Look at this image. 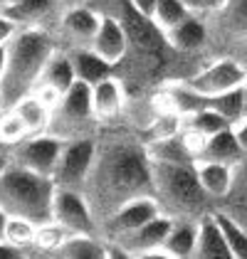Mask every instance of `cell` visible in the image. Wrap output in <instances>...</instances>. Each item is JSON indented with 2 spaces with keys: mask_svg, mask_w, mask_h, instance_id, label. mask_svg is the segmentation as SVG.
<instances>
[{
  "mask_svg": "<svg viewBox=\"0 0 247 259\" xmlns=\"http://www.w3.org/2000/svg\"><path fill=\"white\" fill-rule=\"evenodd\" d=\"M84 195L99 225L124 202L139 195H153L151 160L144 139H134L131 134H111L104 143L97 139V160L84 185Z\"/></svg>",
  "mask_w": 247,
  "mask_h": 259,
  "instance_id": "cell-1",
  "label": "cell"
},
{
  "mask_svg": "<svg viewBox=\"0 0 247 259\" xmlns=\"http://www.w3.org/2000/svg\"><path fill=\"white\" fill-rule=\"evenodd\" d=\"M57 40L52 30L22 25L18 35L5 45L8 60H5V74L0 79V101L3 109H10L22 97H27L42 77V69L55 52Z\"/></svg>",
  "mask_w": 247,
  "mask_h": 259,
  "instance_id": "cell-2",
  "label": "cell"
},
{
  "mask_svg": "<svg viewBox=\"0 0 247 259\" xmlns=\"http://www.w3.org/2000/svg\"><path fill=\"white\" fill-rule=\"evenodd\" d=\"M153 195L173 220H198L208 212V195L198 183L195 163H153Z\"/></svg>",
  "mask_w": 247,
  "mask_h": 259,
  "instance_id": "cell-3",
  "label": "cell"
},
{
  "mask_svg": "<svg viewBox=\"0 0 247 259\" xmlns=\"http://www.w3.org/2000/svg\"><path fill=\"white\" fill-rule=\"evenodd\" d=\"M55 180L37 176L15 163L0 176V207L13 218H27L35 225L52 220L55 202Z\"/></svg>",
  "mask_w": 247,
  "mask_h": 259,
  "instance_id": "cell-4",
  "label": "cell"
},
{
  "mask_svg": "<svg viewBox=\"0 0 247 259\" xmlns=\"http://www.w3.org/2000/svg\"><path fill=\"white\" fill-rule=\"evenodd\" d=\"M99 126L102 123L97 121L94 106H92V87L84 81H77L60 99V104L52 109L47 134H52L62 141H74L97 136Z\"/></svg>",
  "mask_w": 247,
  "mask_h": 259,
  "instance_id": "cell-5",
  "label": "cell"
},
{
  "mask_svg": "<svg viewBox=\"0 0 247 259\" xmlns=\"http://www.w3.org/2000/svg\"><path fill=\"white\" fill-rule=\"evenodd\" d=\"M205 22L210 30V60L232 57L247 67V0H230L218 15Z\"/></svg>",
  "mask_w": 247,
  "mask_h": 259,
  "instance_id": "cell-6",
  "label": "cell"
},
{
  "mask_svg": "<svg viewBox=\"0 0 247 259\" xmlns=\"http://www.w3.org/2000/svg\"><path fill=\"white\" fill-rule=\"evenodd\" d=\"M173 222L176 220L171 215L161 212L158 218L146 222L144 227L124 235L116 242H109V254L111 257H144V259L166 257L163 244L168 232H171V227H173Z\"/></svg>",
  "mask_w": 247,
  "mask_h": 259,
  "instance_id": "cell-7",
  "label": "cell"
},
{
  "mask_svg": "<svg viewBox=\"0 0 247 259\" xmlns=\"http://www.w3.org/2000/svg\"><path fill=\"white\" fill-rule=\"evenodd\" d=\"M97 160V136H87V139L64 141L60 163L55 170V185L57 188H69V190H82L92 176Z\"/></svg>",
  "mask_w": 247,
  "mask_h": 259,
  "instance_id": "cell-8",
  "label": "cell"
},
{
  "mask_svg": "<svg viewBox=\"0 0 247 259\" xmlns=\"http://www.w3.org/2000/svg\"><path fill=\"white\" fill-rule=\"evenodd\" d=\"M245 79H247V67L242 62L232 60V57H213L200 69H195L185 79V84L193 87L198 94L210 99V97H218V94H225L230 89L242 87Z\"/></svg>",
  "mask_w": 247,
  "mask_h": 259,
  "instance_id": "cell-9",
  "label": "cell"
},
{
  "mask_svg": "<svg viewBox=\"0 0 247 259\" xmlns=\"http://www.w3.org/2000/svg\"><path fill=\"white\" fill-rule=\"evenodd\" d=\"M104 15H99L94 8L89 5H74V8H67L62 13L60 22L55 25L52 35L57 40V47L72 52V50H87L92 47V42L99 32V25H102Z\"/></svg>",
  "mask_w": 247,
  "mask_h": 259,
  "instance_id": "cell-10",
  "label": "cell"
},
{
  "mask_svg": "<svg viewBox=\"0 0 247 259\" xmlns=\"http://www.w3.org/2000/svg\"><path fill=\"white\" fill-rule=\"evenodd\" d=\"M62 148H64V141L52 136V134L27 136L22 143H18L10 151V163H15L20 168H27V170H32L37 176H45V178H55Z\"/></svg>",
  "mask_w": 247,
  "mask_h": 259,
  "instance_id": "cell-11",
  "label": "cell"
},
{
  "mask_svg": "<svg viewBox=\"0 0 247 259\" xmlns=\"http://www.w3.org/2000/svg\"><path fill=\"white\" fill-rule=\"evenodd\" d=\"M52 220L72 235H99V220L82 190L57 188L52 202Z\"/></svg>",
  "mask_w": 247,
  "mask_h": 259,
  "instance_id": "cell-12",
  "label": "cell"
},
{
  "mask_svg": "<svg viewBox=\"0 0 247 259\" xmlns=\"http://www.w3.org/2000/svg\"><path fill=\"white\" fill-rule=\"evenodd\" d=\"M163 210H161V202L156 200V195H139V198L124 202L116 212H111L109 218L99 225V235L106 242H116L119 237L144 227L146 222H151L153 218H158Z\"/></svg>",
  "mask_w": 247,
  "mask_h": 259,
  "instance_id": "cell-13",
  "label": "cell"
},
{
  "mask_svg": "<svg viewBox=\"0 0 247 259\" xmlns=\"http://www.w3.org/2000/svg\"><path fill=\"white\" fill-rule=\"evenodd\" d=\"M77 72H74V64H72V57L67 50L62 47H55V52L50 55V60L42 69V77L37 81V87L30 92L35 97H40L50 109H55L60 99L77 84Z\"/></svg>",
  "mask_w": 247,
  "mask_h": 259,
  "instance_id": "cell-14",
  "label": "cell"
},
{
  "mask_svg": "<svg viewBox=\"0 0 247 259\" xmlns=\"http://www.w3.org/2000/svg\"><path fill=\"white\" fill-rule=\"evenodd\" d=\"M166 42L171 47L173 55L178 57H198V55H208L210 47V30L208 22L198 15H190L188 20H183L181 25H176L173 30L163 32ZM210 60V55H208Z\"/></svg>",
  "mask_w": 247,
  "mask_h": 259,
  "instance_id": "cell-15",
  "label": "cell"
},
{
  "mask_svg": "<svg viewBox=\"0 0 247 259\" xmlns=\"http://www.w3.org/2000/svg\"><path fill=\"white\" fill-rule=\"evenodd\" d=\"M92 106H94V116L102 126L116 123L126 114V106H129L126 84L116 74L94 84L92 87Z\"/></svg>",
  "mask_w": 247,
  "mask_h": 259,
  "instance_id": "cell-16",
  "label": "cell"
},
{
  "mask_svg": "<svg viewBox=\"0 0 247 259\" xmlns=\"http://www.w3.org/2000/svg\"><path fill=\"white\" fill-rule=\"evenodd\" d=\"M92 50L116 69L124 62V57L129 55V32H126L124 22L116 18H104L99 25V32L92 42Z\"/></svg>",
  "mask_w": 247,
  "mask_h": 259,
  "instance_id": "cell-17",
  "label": "cell"
},
{
  "mask_svg": "<svg viewBox=\"0 0 247 259\" xmlns=\"http://www.w3.org/2000/svg\"><path fill=\"white\" fill-rule=\"evenodd\" d=\"M195 173L198 183L205 190L210 200H227L235 180H237V168L225 165V163H213V160H195Z\"/></svg>",
  "mask_w": 247,
  "mask_h": 259,
  "instance_id": "cell-18",
  "label": "cell"
},
{
  "mask_svg": "<svg viewBox=\"0 0 247 259\" xmlns=\"http://www.w3.org/2000/svg\"><path fill=\"white\" fill-rule=\"evenodd\" d=\"M8 13L20 25L55 30V25L60 22L62 13H64V5H62V0H22L20 5L8 8Z\"/></svg>",
  "mask_w": 247,
  "mask_h": 259,
  "instance_id": "cell-19",
  "label": "cell"
},
{
  "mask_svg": "<svg viewBox=\"0 0 247 259\" xmlns=\"http://www.w3.org/2000/svg\"><path fill=\"white\" fill-rule=\"evenodd\" d=\"M195 259H232L225 235L215 220V212L208 210L198 218V244H195Z\"/></svg>",
  "mask_w": 247,
  "mask_h": 259,
  "instance_id": "cell-20",
  "label": "cell"
},
{
  "mask_svg": "<svg viewBox=\"0 0 247 259\" xmlns=\"http://www.w3.org/2000/svg\"><path fill=\"white\" fill-rule=\"evenodd\" d=\"M245 158H247L245 151H242L240 141H237L232 126H230V128L218 131V134H213L208 139L205 151H203V156L198 160H213V163H225V165H235L237 168Z\"/></svg>",
  "mask_w": 247,
  "mask_h": 259,
  "instance_id": "cell-21",
  "label": "cell"
},
{
  "mask_svg": "<svg viewBox=\"0 0 247 259\" xmlns=\"http://www.w3.org/2000/svg\"><path fill=\"white\" fill-rule=\"evenodd\" d=\"M195 244H198V220H176L166 237L163 252L168 259H193Z\"/></svg>",
  "mask_w": 247,
  "mask_h": 259,
  "instance_id": "cell-22",
  "label": "cell"
},
{
  "mask_svg": "<svg viewBox=\"0 0 247 259\" xmlns=\"http://www.w3.org/2000/svg\"><path fill=\"white\" fill-rule=\"evenodd\" d=\"M69 57H72V64H74L77 79L89 84V87H94V84H99L102 79L114 74V67L109 62H104L92 47H87V50H72Z\"/></svg>",
  "mask_w": 247,
  "mask_h": 259,
  "instance_id": "cell-23",
  "label": "cell"
},
{
  "mask_svg": "<svg viewBox=\"0 0 247 259\" xmlns=\"http://www.w3.org/2000/svg\"><path fill=\"white\" fill-rule=\"evenodd\" d=\"M57 257L67 259H106L109 254V242L102 235H69L62 244Z\"/></svg>",
  "mask_w": 247,
  "mask_h": 259,
  "instance_id": "cell-24",
  "label": "cell"
},
{
  "mask_svg": "<svg viewBox=\"0 0 247 259\" xmlns=\"http://www.w3.org/2000/svg\"><path fill=\"white\" fill-rule=\"evenodd\" d=\"M10 109H15V111H18V116L25 121V126H27L30 136L47 134V128H50V119H52V109H50L40 97L27 94V97H22L18 104H13Z\"/></svg>",
  "mask_w": 247,
  "mask_h": 259,
  "instance_id": "cell-25",
  "label": "cell"
},
{
  "mask_svg": "<svg viewBox=\"0 0 247 259\" xmlns=\"http://www.w3.org/2000/svg\"><path fill=\"white\" fill-rule=\"evenodd\" d=\"M144 143L148 160H153V163H195V158L188 153L183 139H181V131L176 136L144 141Z\"/></svg>",
  "mask_w": 247,
  "mask_h": 259,
  "instance_id": "cell-26",
  "label": "cell"
},
{
  "mask_svg": "<svg viewBox=\"0 0 247 259\" xmlns=\"http://www.w3.org/2000/svg\"><path fill=\"white\" fill-rule=\"evenodd\" d=\"M72 232L67 227H62L60 222L50 220V222H42L37 225V232H35V242H32V249H30V257H57L62 249V244L67 242Z\"/></svg>",
  "mask_w": 247,
  "mask_h": 259,
  "instance_id": "cell-27",
  "label": "cell"
},
{
  "mask_svg": "<svg viewBox=\"0 0 247 259\" xmlns=\"http://www.w3.org/2000/svg\"><path fill=\"white\" fill-rule=\"evenodd\" d=\"M215 212V220L225 235V242L230 247V257L232 259H247V227L235 218L230 215L227 210H213Z\"/></svg>",
  "mask_w": 247,
  "mask_h": 259,
  "instance_id": "cell-28",
  "label": "cell"
},
{
  "mask_svg": "<svg viewBox=\"0 0 247 259\" xmlns=\"http://www.w3.org/2000/svg\"><path fill=\"white\" fill-rule=\"evenodd\" d=\"M193 13L188 10L185 0H158L153 13H151V22L161 30V32H168L173 30L176 25H181L183 20H188Z\"/></svg>",
  "mask_w": 247,
  "mask_h": 259,
  "instance_id": "cell-29",
  "label": "cell"
},
{
  "mask_svg": "<svg viewBox=\"0 0 247 259\" xmlns=\"http://www.w3.org/2000/svg\"><path fill=\"white\" fill-rule=\"evenodd\" d=\"M35 232H37V225H35L32 220L8 215L5 242H10V244H15L18 249H22L25 257H30V249H32V242H35Z\"/></svg>",
  "mask_w": 247,
  "mask_h": 259,
  "instance_id": "cell-30",
  "label": "cell"
},
{
  "mask_svg": "<svg viewBox=\"0 0 247 259\" xmlns=\"http://www.w3.org/2000/svg\"><path fill=\"white\" fill-rule=\"evenodd\" d=\"M208 106L215 109L220 116H225L230 121V126H235L237 121L245 116V99H242V87L237 89H230L225 94H218V97H210Z\"/></svg>",
  "mask_w": 247,
  "mask_h": 259,
  "instance_id": "cell-31",
  "label": "cell"
},
{
  "mask_svg": "<svg viewBox=\"0 0 247 259\" xmlns=\"http://www.w3.org/2000/svg\"><path fill=\"white\" fill-rule=\"evenodd\" d=\"M183 123L193 126V128H198L200 134H205L208 139H210L213 134H218V131L230 128V121H227L225 116H220V114H218L215 109H210V106H203V109H198V111H193V114L183 116Z\"/></svg>",
  "mask_w": 247,
  "mask_h": 259,
  "instance_id": "cell-32",
  "label": "cell"
},
{
  "mask_svg": "<svg viewBox=\"0 0 247 259\" xmlns=\"http://www.w3.org/2000/svg\"><path fill=\"white\" fill-rule=\"evenodd\" d=\"M27 136H30V131H27L25 121L18 116V111L15 109H3V114H0V139H3V143L13 151Z\"/></svg>",
  "mask_w": 247,
  "mask_h": 259,
  "instance_id": "cell-33",
  "label": "cell"
},
{
  "mask_svg": "<svg viewBox=\"0 0 247 259\" xmlns=\"http://www.w3.org/2000/svg\"><path fill=\"white\" fill-rule=\"evenodd\" d=\"M181 139H183L185 148H188V153H190V156H193L195 160L203 156V151H205V143H208V136H205V134H200L198 128H193V126L183 123V128H181Z\"/></svg>",
  "mask_w": 247,
  "mask_h": 259,
  "instance_id": "cell-34",
  "label": "cell"
},
{
  "mask_svg": "<svg viewBox=\"0 0 247 259\" xmlns=\"http://www.w3.org/2000/svg\"><path fill=\"white\" fill-rule=\"evenodd\" d=\"M230 0H185V5H188V10L193 13V15H198V18H213V15H218L223 8H225Z\"/></svg>",
  "mask_w": 247,
  "mask_h": 259,
  "instance_id": "cell-35",
  "label": "cell"
},
{
  "mask_svg": "<svg viewBox=\"0 0 247 259\" xmlns=\"http://www.w3.org/2000/svg\"><path fill=\"white\" fill-rule=\"evenodd\" d=\"M20 27H22L20 22L15 20L8 10H3V13H0V45H8V42L18 35Z\"/></svg>",
  "mask_w": 247,
  "mask_h": 259,
  "instance_id": "cell-36",
  "label": "cell"
},
{
  "mask_svg": "<svg viewBox=\"0 0 247 259\" xmlns=\"http://www.w3.org/2000/svg\"><path fill=\"white\" fill-rule=\"evenodd\" d=\"M232 131H235V136H237V141H240V146H242V151H245V156H247V116H242V119L237 121L232 126Z\"/></svg>",
  "mask_w": 247,
  "mask_h": 259,
  "instance_id": "cell-37",
  "label": "cell"
},
{
  "mask_svg": "<svg viewBox=\"0 0 247 259\" xmlns=\"http://www.w3.org/2000/svg\"><path fill=\"white\" fill-rule=\"evenodd\" d=\"M156 3H158V0H131L134 10H139V13H141V15H146V18H151V13H153Z\"/></svg>",
  "mask_w": 247,
  "mask_h": 259,
  "instance_id": "cell-38",
  "label": "cell"
},
{
  "mask_svg": "<svg viewBox=\"0 0 247 259\" xmlns=\"http://www.w3.org/2000/svg\"><path fill=\"white\" fill-rule=\"evenodd\" d=\"M8 257H25L22 254V249H18L15 244H10V242H0V259H8Z\"/></svg>",
  "mask_w": 247,
  "mask_h": 259,
  "instance_id": "cell-39",
  "label": "cell"
},
{
  "mask_svg": "<svg viewBox=\"0 0 247 259\" xmlns=\"http://www.w3.org/2000/svg\"><path fill=\"white\" fill-rule=\"evenodd\" d=\"M5 227H8V212L0 207V242L5 239Z\"/></svg>",
  "mask_w": 247,
  "mask_h": 259,
  "instance_id": "cell-40",
  "label": "cell"
},
{
  "mask_svg": "<svg viewBox=\"0 0 247 259\" xmlns=\"http://www.w3.org/2000/svg\"><path fill=\"white\" fill-rule=\"evenodd\" d=\"M5 60H8V52H5V45H0V79L5 74Z\"/></svg>",
  "mask_w": 247,
  "mask_h": 259,
  "instance_id": "cell-41",
  "label": "cell"
},
{
  "mask_svg": "<svg viewBox=\"0 0 247 259\" xmlns=\"http://www.w3.org/2000/svg\"><path fill=\"white\" fill-rule=\"evenodd\" d=\"M8 165H10V153H0V176L8 170Z\"/></svg>",
  "mask_w": 247,
  "mask_h": 259,
  "instance_id": "cell-42",
  "label": "cell"
},
{
  "mask_svg": "<svg viewBox=\"0 0 247 259\" xmlns=\"http://www.w3.org/2000/svg\"><path fill=\"white\" fill-rule=\"evenodd\" d=\"M87 0H62V5H64V10L67 8H74V5H84Z\"/></svg>",
  "mask_w": 247,
  "mask_h": 259,
  "instance_id": "cell-43",
  "label": "cell"
},
{
  "mask_svg": "<svg viewBox=\"0 0 247 259\" xmlns=\"http://www.w3.org/2000/svg\"><path fill=\"white\" fill-rule=\"evenodd\" d=\"M242 99H245V116H247V79L242 84Z\"/></svg>",
  "mask_w": 247,
  "mask_h": 259,
  "instance_id": "cell-44",
  "label": "cell"
},
{
  "mask_svg": "<svg viewBox=\"0 0 247 259\" xmlns=\"http://www.w3.org/2000/svg\"><path fill=\"white\" fill-rule=\"evenodd\" d=\"M0 153H10V148H8V146L3 143V139H0Z\"/></svg>",
  "mask_w": 247,
  "mask_h": 259,
  "instance_id": "cell-45",
  "label": "cell"
},
{
  "mask_svg": "<svg viewBox=\"0 0 247 259\" xmlns=\"http://www.w3.org/2000/svg\"><path fill=\"white\" fill-rule=\"evenodd\" d=\"M3 10H8V0H0V13Z\"/></svg>",
  "mask_w": 247,
  "mask_h": 259,
  "instance_id": "cell-46",
  "label": "cell"
},
{
  "mask_svg": "<svg viewBox=\"0 0 247 259\" xmlns=\"http://www.w3.org/2000/svg\"><path fill=\"white\" fill-rule=\"evenodd\" d=\"M22 0H8V8H13V5H20Z\"/></svg>",
  "mask_w": 247,
  "mask_h": 259,
  "instance_id": "cell-47",
  "label": "cell"
},
{
  "mask_svg": "<svg viewBox=\"0 0 247 259\" xmlns=\"http://www.w3.org/2000/svg\"><path fill=\"white\" fill-rule=\"evenodd\" d=\"M0 114H3V101H0Z\"/></svg>",
  "mask_w": 247,
  "mask_h": 259,
  "instance_id": "cell-48",
  "label": "cell"
}]
</instances>
